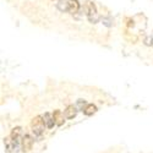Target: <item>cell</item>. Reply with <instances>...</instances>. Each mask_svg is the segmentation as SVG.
<instances>
[{
	"label": "cell",
	"mask_w": 153,
	"mask_h": 153,
	"mask_svg": "<svg viewBox=\"0 0 153 153\" xmlns=\"http://www.w3.org/2000/svg\"><path fill=\"white\" fill-rule=\"evenodd\" d=\"M86 15H87V19L90 20V22H92V23H97L99 20L96 5L92 1H87V4H86Z\"/></svg>",
	"instance_id": "cell-2"
},
{
	"label": "cell",
	"mask_w": 153,
	"mask_h": 153,
	"mask_svg": "<svg viewBox=\"0 0 153 153\" xmlns=\"http://www.w3.org/2000/svg\"><path fill=\"white\" fill-rule=\"evenodd\" d=\"M44 127H45V123H44V119L41 117V115H37L32 119L31 121V129H32V132L34 134L36 137H41L44 132Z\"/></svg>",
	"instance_id": "cell-1"
},
{
	"label": "cell",
	"mask_w": 153,
	"mask_h": 153,
	"mask_svg": "<svg viewBox=\"0 0 153 153\" xmlns=\"http://www.w3.org/2000/svg\"><path fill=\"white\" fill-rule=\"evenodd\" d=\"M97 111V107L94 104H87V107L83 109V114L85 115H93V114Z\"/></svg>",
	"instance_id": "cell-10"
},
{
	"label": "cell",
	"mask_w": 153,
	"mask_h": 153,
	"mask_svg": "<svg viewBox=\"0 0 153 153\" xmlns=\"http://www.w3.org/2000/svg\"><path fill=\"white\" fill-rule=\"evenodd\" d=\"M86 107H87L86 100H83V99H79V100H77V105H76V108H79L80 110L83 111V109H85Z\"/></svg>",
	"instance_id": "cell-12"
},
{
	"label": "cell",
	"mask_w": 153,
	"mask_h": 153,
	"mask_svg": "<svg viewBox=\"0 0 153 153\" xmlns=\"http://www.w3.org/2000/svg\"><path fill=\"white\" fill-rule=\"evenodd\" d=\"M53 117H54V120H55V124L58 125V126H61L62 124H64V114L61 113V110H55L54 113H53Z\"/></svg>",
	"instance_id": "cell-9"
},
{
	"label": "cell",
	"mask_w": 153,
	"mask_h": 153,
	"mask_svg": "<svg viewBox=\"0 0 153 153\" xmlns=\"http://www.w3.org/2000/svg\"><path fill=\"white\" fill-rule=\"evenodd\" d=\"M58 9L61 10V11H69V3L61 0L60 3H58Z\"/></svg>",
	"instance_id": "cell-11"
},
{
	"label": "cell",
	"mask_w": 153,
	"mask_h": 153,
	"mask_svg": "<svg viewBox=\"0 0 153 153\" xmlns=\"http://www.w3.org/2000/svg\"><path fill=\"white\" fill-rule=\"evenodd\" d=\"M145 44L146 45H153V38L152 37H147L145 39Z\"/></svg>",
	"instance_id": "cell-13"
},
{
	"label": "cell",
	"mask_w": 153,
	"mask_h": 153,
	"mask_svg": "<svg viewBox=\"0 0 153 153\" xmlns=\"http://www.w3.org/2000/svg\"><path fill=\"white\" fill-rule=\"evenodd\" d=\"M32 145H33V138L30 135H23L21 138V149L22 152H30L32 149Z\"/></svg>",
	"instance_id": "cell-3"
},
{
	"label": "cell",
	"mask_w": 153,
	"mask_h": 153,
	"mask_svg": "<svg viewBox=\"0 0 153 153\" xmlns=\"http://www.w3.org/2000/svg\"><path fill=\"white\" fill-rule=\"evenodd\" d=\"M4 143H5V148L7 152H12V151H15L17 148V145L19 142H16L15 140H12L11 136H7L4 138Z\"/></svg>",
	"instance_id": "cell-4"
},
{
	"label": "cell",
	"mask_w": 153,
	"mask_h": 153,
	"mask_svg": "<svg viewBox=\"0 0 153 153\" xmlns=\"http://www.w3.org/2000/svg\"><path fill=\"white\" fill-rule=\"evenodd\" d=\"M10 136H11L12 140H15L16 142H19V141H20V138H21V136H22V129H21L20 126L15 127V129H12Z\"/></svg>",
	"instance_id": "cell-8"
},
{
	"label": "cell",
	"mask_w": 153,
	"mask_h": 153,
	"mask_svg": "<svg viewBox=\"0 0 153 153\" xmlns=\"http://www.w3.org/2000/svg\"><path fill=\"white\" fill-rule=\"evenodd\" d=\"M69 11L70 14H76L79 10H80V3H79V0H69Z\"/></svg>",
	"instance_id": "cell-7"
},
{
	"label": "cell",
	"mask_w": 153,
	"mask_h": 153,
	"mask_svg": "<svg viewBox=\"0 0 153 153\" xmlns=\"http://www.w3.org/2000/svg\"><path fill=\"white\" fill-rule=\"evenodd\" d=\"M43 119H44L45 126L48 127V129H52V127H54V125H56V124H55V120H54V117H53L50 113H45L44 117H43Z\"/></svg>",
	"instance_id": "cell-6"
},
{
	"label": "cell",
	"mask_w": 153,
	"mask_h": 153,
	"mask_svg": "<svg viewBox=\"0 0 153 153\" xmlns=\"http://www.w3.org/2000/svg\"><path fill=\"white\" fill-rule=\"evenodd\" d=\"M64 114H65L66 119H74L76 117V114H77V108H76V105H69L65 109V111H64Z\"/></svg>",
	"instance_id": "cell-5"
}]
</instances>
